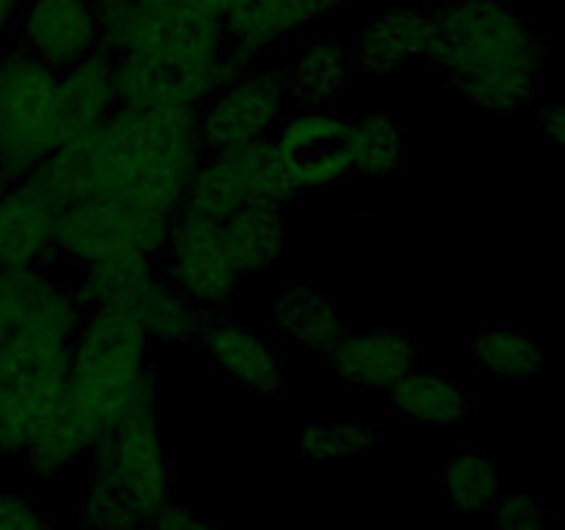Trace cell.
<instances>
[{
	"label": "cell",
	"instance_id": "obj_20",
	"mask_svg": "<svg viewBox=\"0 0 565 530\" xmlns=\"http://www.w3.org/2000/svg\"><path fill=\"white\" fill-rule=\"evenodd\" d=\"M53 213L22 182H0V268H47Z\"/></svg>",
	"mask_w": 565,
	"mask_h": 530
},
{
	"label": "cell",
	"instance_id": "obj_28",
	"mask_svg": "<svg viewBox=\"0 0 565 530\" xmlns=\"http://www.w3.org/2000/svg\"><path fill=\"white\" fill-rule=\"evenodd\" d=\"M381 428L370 423H309L301 428V456L309 462H345L373 451Z\"/></svg>",
	"mask_w": 565,
	"mask_h": 530
},
{
	"label": "cell",
	"instance_id": "obj_35",
	"mask_svg": "<svg viewBox=\"0 0 565 530\" xmlns=\"http://www.w3.org/2000/svg\"><path fill=\"white\" fill-rule=\"evenodd\" d=\"M138 530H147V528H138Z\"/></svg>",
	"mask_w": 565,
	"mask_h": 530
},
{
	"label": "cell",
	"instance_id": "obj_3",
	"mask_svg": "<svg viewBox=\"0 0 565 530\" xmlns=\"http://www.w3.org/2000/svg\"><path fill=\"white\" fill-rule=\"evenodd\" d=\"M149 348L147 331L127 309L94 307L83 312L72 340L64 412L92 445L125 420L158 409V368Z\"/></svg>",
	"mask_w": 565,
	"mask_h": 530
},
{
	"label": "cell",
	"instance_id": "obj_5",
	"mask_svg": "<svg viewBox=\"0 0 565 530\" xmlns=\"http://www.w3.org/2000/svg\"><path fill=\"white\" fill-rule=\"evenodd\" d=\"M55 83L58 72L20 47L0 50V182H25L64 144Z\"/></svg>",
	"mask_w": 565,
	"mask_h": 530
},
{
	"label": "cell",
	"instance_id": "obj_34",
	"mask_svg": "<svg viewBox=\"0 0 565 530\" xmlns=\"http://www.w3.org/2000/svg\"><path fill=\"white\" fill-rule=\"evenodd\" d=\"M348 3H353V0H320V6H323V11L326 14H334V11H340L342 6H348Z\"/></svg>",
	"mask_w": 565,
	"mask_h": 530
},
{
	"label": "cell",
	"instance_id": "obj_4",
	"mask_svg": "<svg viewBox=\"0 0 565 530\" xmlns=\"http://www.w3.org/2000/svg\"><path fill=\"white\" fill-rule=\"evenodd\" d=\"M99 50L160 61L182 72L204 99L246 72L221 20L185 0H125L99 11Z\"/></svg>",
	"mask_w": 565,
	"mask_h": 530
},
{
	"label": "cell",
	"instance_id": "obj_24",
	"mask_svg": "<svg viewBox=\"0 0 565 530\" xmlns=\"http://www.w3.org/2000/svg\"><path fill=\"white\" fill-rule=\"evenodd\" d=\"M342 152L351 160L353 174L392 177L406 160V136L392 114L384 108H367L348 119Z\"/></svg>",
	"mask_w": 565,
	"mask_h": 530
},
{
	"label": "cell",
	"instance_id": "obj_23",
	"mask_svg": "<svg viewBox=\"0 0 565 530\" xmlns=\"http://www.w3.org/2000/svg\"><path fill=\"white\" fill-rule=\"evenodd\" d=\"M226 248L243 279L274 268L285 254V208L254 204L221 221Z\"/></svg>",
	"mask_w": 565,
	"mask_h": 530
},
{
	"label": "cell",
	"instance_id": "obj_6",
	"mask_svg": "<svg viewBox=\"0 0 565 530\" xmlns=\"http://www.w3.org/2000/svg\"><path fill=\"white\" fill-rule=\"evenodd\" d=\"M292 197H298V186L290 160L276 138H265L235 152L204 155L191 177L182 208L204 219L224 221L254 204L285 208Z\"/></svg>",
	"mask_w": 565,
	"mask_h": 530
},
{
	"label": "cell",
	"instance_id": "obj_27",
	"mask_svg": "<svg viewBox=\"0 0 565 530\" xmlns=\"http://www.w3.org/2000/svg\"><path fill=\"white\" fill-rule=\"evenodd\" d=\"M345 116L337 114L334 108H315V110H287L285 121L276 130V144L287 155L290 163L309 158L323 149L340 147L345 136Z\"/></svg>",
	"mask_w": 565,
	"mask_h": 530
},
{
	"label": "cell",
	"instance_id": "obj_25",
	"mask_svg": "<svg viewBox=\"0 0 565 530\" xmlns=\"http://www.w3.org/2000/svg\"><path fill=\"white\" fill-rule=\"evenodd\" d=\"M469 353L480 373L497 381H533L546 370V351L535 337L511 326L491 324L475 331Z\"/></svg>",
	"mask_w": 565,
	"mask_h": 530
},
{
	"label": "cell",
	"instance_id": "obj_8",
	"mask_svg": "<svg viewBox=\"0 0 565 530\" xmlns=\"http://www.w3.org/2000/svg\"><path fill=\"white\" fill-rule=\"evenodd\" d=\"M158 265L171 287L199 309L226 307L243 285L226 248L221 221L204 219L185 208L171 219Z\"/></svg>",
	"mask_w": 565,
	"mask_h": 530
},
{
	"label": "cell",
	"instance_id": "obj_13",
	"mask_svg": "<svg viewBox=\"0 0 565 530\" xmlns=\"http://www.w3.org/2000/svg\"><path fill=\"white\" fill-rule=\"evenodd\" d=\"M337 381L353 390H392L423 362L417 337L401 326L348 331L323 359Z\"/></svg>",
	"mask_w": 565,
	"mask_h": 530
},
{
	"label": "cell",
	"instance_id": "obj_1",
	"mask_svg": "<svg viewBox=\"0 0 565 530\" xmlns=\"http://www.w3.org/2000/svg\"><path fill=\"white\" fill-rule=\"evenodd\" d=\"M199 114L116 108L86 136L61 144L22 186L50 210L108 199L174 219L204 160Z\"/></svg>",
	"mask_w": 565,
	"mask_h": 530
},
{
	"label": "cell",
	"instance_id": "obj_19",
	"mask_svg": "<svg viewBox=\"0 0 565 530\" xmlns=\"http://www.w3.org/2000/svg\"><path fill=\"white\" fill-rule=\"evenodd\" d=\"M110 61H114L116 108L199 114L207 103L182 72L160 61L130 53L110 55Z\"/></svg>",
	"mask_w": 565,
	"mask_h": 530
},
{
	"label": "cell",
	"instance_id": "obj_22",
	"mask_svg": "<svg viewBox=\"0 0 565 530\" xmlns=\"http://www.w3.org/2000/svg\"><path fill=\"white\" fill-rule=\"evenodd\" d=\"M390 409L401 423L458 425L467 420L469 403L461 381L436 370H412L390 390Z\"/></svg>",
	"mask_w": 565,
	"mask_h": 530
},
{
	"label": "cell",
	"instance_id": "obj_26",
	"mask_svg": "<svg viewBox=\"0 0 565 530\" xmlns=\"http://www.w3.org/2000/svg\"><path fill=\"white\" fill-rule=\"evenodd\" d=\"M502 489L494 462L478 451H461L441 467V491L456 513L489 511Z\"/></svg>",
	"mask_w": 565,
	"mask_h": 530
},
{
	"label": "cell",
	"instance_id": "obj_21",
	"mask_svg": "<svg viewBox=\"0 0 565 530\" xmlns=\"http://www.w3.org/2000/svg\"><path fill=\"white\" fill-rule=\"evenodd\" d=\"M119 309H127L141 324L149 342L154 346L182 348L199 340L202 309L193 307L182 293L171 287L160 265H154L136 282Z\"/></svg>",
	"mask_w": 565,
	"mask_h": 530
},
{
	"label": "cell",
	"instance_id": "obj_30",
	"mask_svg": "<svg viewBox=\"0 0 565 530\" xmlns=\"http://www.w3.org/2000/svg\"><path fill=\"white\" fill-rule=\"evenodd\" d=\"M491 508H494V528L497 530H546L550 528L546 502L535 495L497 497V502Z\"/></svg>",
	"mask_w": 565,
	"mask_h": 530
},
{
	"label": "cell",
	"instance_id": "obj_10",
	"mask_svg": "<svg viewBox=\"0 0 565 530\" xmlns=\"http://www.w3.org/2000/svg\"><path fill=\"white\" fill-rule=\"evenodd\" d=\"M169 215L138 213L108 199H86L53 213L55 254L81 265L141 252L158 259L169 235Z\"/></svg>",
	"mask_w": 565,
	"mask_h": 530
},
{
	"label": "cell",
	"instance_id": "obj_9",
	"mask_svg": "<svg viewBox=\"0 0 565 530\" xmlns=\"http://www.w3.org/2000/svg\"><path fill=\"white\" fill-rule=\"evenodd\" d=\"M290 103L281 70L252 66L241 77L215 92L196 116L204 155L235 152L274 138Z\"/></svg>",
	"mask_w": 565,
	"mask_h": 530
},
{
	"label": "cell",
	"instance_id": "obj_12",
	"mask_svg": "<svg viewBox=\"0 0 565 530\" xmlns=\"http://www.w3.org/2000/svg\"><path fill=\"white\" fill-rule=\"evenodd\" d=\"M210 362L243 390L270 398L285 384V357L259 329L226 312L202 309L199 340Z\"/></svg>",
	"mask_w": 565,
	"mask_h": 530
},
{
	"label": "cell",
	"instance_id": "obj_11",
	"mask_svg": "<svg viewBox=\"0 0 565 530\" xmlns=\"http://www.w3.org/2000/svg\"><path fill=\"white\" fill-rule=\"evenodd\" d=\"M99 11L94 0H25L14 25V47L64 72L99 50Z\"/></svg>",
	"mask_w": 565,
	"mask_h": 530
},
{
	"label": "cell",
	"instance_id": "obj_18",
	"mask_svg": "<svg viewBox=\"0 0 565 530\" xmlns=\"http://www.w3.org/2000/svg\"><path fill=\"white\" fill-rule=\"evenodd\" d=\"M55 110H58L61 138L72 141L103 125L116 110L114 61L110 53L97 50L88 59L77 61L70 70L58 72L55 83Z\"/></svg>",
	"mask_w": 565,
	"mask_h": 530
},
{
	"label": "cell",
	"instance_id": "obj_16",
	"mask_svg": "<svg viewBox=\"0 0 565 530\" xmlns=\"http://www.w3.org/2000/svg\"><path fill=\"white\" fill-rule=\"evenodd\" d=\"M268 324L287 346L320 359L329 357L331 348L351 331V320L342 315L337 298L303 282L290 285L270 304Z\"/></svg>",
	"mask_w": 565,
	"mask_h": 530
},
{
	"label": "cell",
	"instance_id": "obj_2",
	"mask_svg": "<svg viewBox=\"0 0 565 530\" xmlns=\"http://www.w3.org/2000/svg\"><path fill=\"white\" fill-rule=\"evenodd\" d=\"M436 11L425 64L478 110L508 116L530 103L546 70V47L530 22L500 0H452Z\"/></svg>",
	"mask_w": 565,
	"mask_h": 530
},
{
	"label": "cell",
	"instance_id": "obj_31",
	"mask_svg": "<svg viewBox=\"0 0 565 530\" xmlns=\"http://www.w3.org/2000/svg\"><path fill=\"white\" fill-rule=\"evenodd\" d=\"M0 530H58L53 519L25 495L0 489Z\"/></svg>",
	"mask_w": 565,
	"mask_h": 530
},
{
	"label": "cell",
	"instance_id": "obj_14",
	"mask_svg": "<svg viewBox=\"0 0 565 530\" xmlns=\"http://www.w3.org/2000/svg\"><path fill=\"white\" fill-rule=\"evenodd\" d=\"M436 36V11L423 6H390L370 17L356 33L353 59L373 77H390L414 61H428Z\"/></svg>",
	"mask_w": 565,
	"mask_h": 530
},
{
	"label": "cell",
	"instance_id": "obj_32",
	"mask_svg": "<svg viewBox=\"0 0 565 530\" xmlns=\"http://www.w3.org/2000/svg\"><path fill=\"white\" fill-rule=\"evenodd\" d=\"M541 130L546 132L550 141H555L557 147L565 149V105L550 108L541 114Z\"/></svg>",
	"mask_w": 565,
	"mask_h": 530
},
{
	"label": "cell",
	"instance_id": "obj_33",
	"mask_svg": "<svg viewBox=\"0 0 565 530\" xmlns=\"http://www.w3.org/2000/svg\"><path fill=\"white\" fill-rule=\"evenodd\" d=\"M22 3L25 0H0V44L9 36H14V25L22 11Z\"/></svg>",
	"mask_w": 565,
	"mask_h": 530
},
{
	"label": "cell",
	"instance_id": "obj_7",
	"mask_svg": "<svg viewBox=\"0 0 565 530\" xmlns=\"http://www.w3.org/2000/svg\"><path fill=\"white\" fill-rule=\"evenodd\" d=\"M88 480L119 489L147 528L174 500V467L154 412L136 414L86 453Z\"/></svg>",
	"mask_w": 565,
	"mask_h": 530
},
{
	"label": "cell",
	"instance_id": "obj_15",
	"mask_svg": "<svg viewBox=\"0 0 565 530\" xmlns=\"http://www.w3.org/2000/svg\"><path fill=\"white\" fill-rule=\"evenodd\" d=\"M320 0H232L221 17L232 55L246 70L263 53L323 20Z\"/></svg>",
	"mask_w": 565,
	"mask_h": 530
},
{
	"label": "cell",
	"instance_id": "obj_29",
	"mask_svg": "<svg viewBox=\"0 0 565 530\" xmlns=\"http://www.w3.org/2000/svg\"><path fill=\"white\" fill-rule=\"evenodd\" d=\"M81 513L86 524L94 530H138L143 528L136 508L130 506L125 495L114 486L94 484L88 480V491L81 502Z\"/></svg>",
	"mask_w": 565,
	"mask_h": 530
},
{
	"label": "cell",
	"instance_id": "obj_17",
	"mask_svg": "<svg viewBox=\"0 0 565 530\" xmlns=\"http://www.w3.org/2000/svg\"><path fill=\"white\" fill-rule=\"evenodd\" d=\"M351 44L334 36H320L301 44L281 66L290 110L331 108L356 77Z\"/></svg>",
	"mask_w": 565,
	"mask_h": 530
}]
</instances>
